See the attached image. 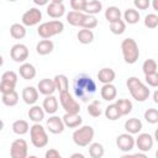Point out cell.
<instances>
[{"mask_svg":"<svg viewBox=\"0 0 158 158\" xmlns=\"http://www.w3.org/2000/svg\"><path fill=\"white\" fill-rule=\"evenodd\" d=\"M144 120L151 125L157 123L158 122V110L157 109H147L144 111Z\"/></svg>","mask_w":158,"mask_h":158,"instance_id":"cell-40","label":"cell"},{"mask_svg":"<svg viewBox=\"0 0 158 158\" xmlns=\"http://www.w3.org/2000/svg\"><path fill=\"white\" fill-rule=\"evenodd\" d=\"M121 10L117 7V6H109L106 10H105V19L111 23V22H115L117 20L121 19Z\"/></svg>","mask_w":158,"mask_h":158,"instance_id":"cell-31","label":"cell"},{"mask_svg":"<svg viewBox=\"0 0 158 158\" xmlns=\"http://www.w3.org/2000/svg\"><path fill=\"white\" fill-rule=\"evenodd\" d=\"M102 10V4L100 0H91V1H88L85 9H84V12H86L88 15H96L99 14L100 11Z\"/></svg>","mask_w":158,"mask_h":158,"instance_id":"cell-33","label":"cell"},{"mask_svg":"<svg viewBox=\"0 0 158 158\" xmlns=\"http://www.w3.org/2000/svg\"><path fill=\"white\" fill-rule=\"evenodd\" d=\"M126 86H127V89H128L131 96H132L136 101H138V102H143V101H146V100L149 98L151 91H149L148 86L144 85V84H143L138 78H136V77L128 78L127 81H126Z\"/></svg>","mask_w":158,"mask_h":158,"instance_id":"cell-2","label":"cell"},{"mask_svg":"<svg viewBox=\"0 0 158 158\" xmlns=\"http://www.w3.org/2000/svg\"><path fill=\"white\" fill-rule=\"evenodd\" d=\"M59 102L62 105V107L64 109L65 112L69 114H79L80 111V105L79 102L72 96V94L68 91L64 93H59Z\"/></svg>","mask_w":158,"mask_h":158,"instance_id":"cell-7","label":"cell"},{"mask_svg":"<svg viewBox=\"0 0 158 158\" xmlns=\"http://www.w3.org/2000/svg\"><path fill=\"white\" fill-rule=\"evenodd\" d=\"M125 130H126V132L132 133V135L139 133L142 130V121L139 118H136V117L128 118L125 122Z\"/></svg>","mask_w":158,"mask_h":158,"instance_id":"cell-25","label":"cell"},{"mask_svg":"<svg viewBox=\"0 0 158 158\" xmlns=\"http://www.w3.org/2000/svg\"><path fill=\"white\" fill-rule=\"evenodd\" d=\"M153 101H154L156 104H158V89L153 93Z\"/></svg>","mask_w":158,"mask_h":158,"instance_id":"cell-50","label":"cell"},{"mask_svg":"<svg viewBox=\"0 0 158 158\" xmlns=\"http://www.w3.org/2000/svg\"><path fill=\"white\" fill-rule=\"evenodd\" d=\"M42 106L44 109V111L49 115H54L58 110V100L56 96L53 95H47L44 99H43V102H42Z\"/></svg>","mask_w":158,"mask_h":158,"instance_id":"cell-21","label":"cell"},{"mask_svg":"<svg viewBox=\"0 0 158 158\" xmlns=\"http://www.w3.org/2000/svg\"><path fill=\"white\" fill-rule=\"evenodd\" d=\"M96 89H98L96 83L94 81V79L90 75H86V74L77 75L73 81L74 95L84 102H88L94 98Z\"/></svg>","mask_w":158,"mask_h":158,"instance_id":"cell-1","label":"cell"},{"mask_svg":"<svg viewBox=\"0 0 158 158\" xmlns=\"http://www.w3.org/2000/svg\"><path fill=\"white\" fill-rule=\"evenodd\" d=\"M121 51H122L123 59L127 64H135L138 60L139 49H138L137 42L133 38H131V37L125 38L121 42Z\"/></svg>","mask_w":158,"mask_h":158,"instance_id":"cell-3","label":"cell"},{"mask_svg":"<svg viewBox=\"0 0 158 158\" xmlns=\"http://www.w3.org/2000/svg\"><path fill=\"white\" fill-rule=\"evenodd\" d=\"M46 127L47 130L53 133V135H59L64 131L65 128V125H64V121L62 117L59 116H56V115H52L49 118H47L46 121Z\"/></svg>","mask_w":158,"mask_h":158,"instance_id":"cell-12","label":"cell"},{"mask_svg":"<svg viewBox=\"0 0 158 158\" xmlns=\"http://www.w3.org/2000/svg\"><path fill=\"white\" fill-rule=\"evenodd\" d=\"M75 157H79V158H84V154H81V153H73V154H72V158H75Z\"/></svg>","mask_w":158,"mask_h":158,"instance_id":"cell-52","label":"cell"},{"mask_svg":"<svg viewBox=\"0 0 158 158\" xmlns=\"http://www.w3.org/2000/svg\"><path fill=\"white\" fill-rule=\"evenodd\" d=\"M44 114H46V111H44L43 106L36 105V104L31 105V107H30V110L27 112L28 118L31 121H33V122H41L44 118Z\"/></svg>","mask_w":158,"mask_h":158,"instance_id":"cell-22","label":"cell"},{"mask_svg":"<svg viewBox=\"0 0 158 158\" xmlns=\"http://www.w3.org/2000/svg\"><path fill=\"white\" fill-rule=\"evenodd\" d=\"M37 89H38L40 94H42V95H46V96L47 95H53V93L57 90L54 79L44 78V79L40 80L38 84H37Z\"/></svg>","mask_w":158,"mask_h":158,"instance_id":"cell-14","label":"cell"},{"mask_svg":"<svg viewBox=\"0 0 158 158\" xmlns=\"http://www.w3.org/2000/svg\"><path fill=\"white\" fill-rule=\"evenodd\" d=\"M115 78H116V73L111 68H102V69H100L98 72V79L102 84L112 83L115 80Z\"/></svg>","mask_w":158,"mask_h":158,"instance_id":"cell-24","label":"cell"},{"mask_svg":"<svg viewBox=\"0 0 158 158\" xmlns=\"http://www.w3.org/2000/svg\"><path fill=\"white\" fill-rule=\"evenodd\" d=\"M88 0H70V7L75 11H84Z\"/></svg>","mask_w":158,"mask_h":158,"instance_id":"cell-44","label":"cell"},{"mask_svg":"<svg viewBox=\"0 0 158 158\" xmlns=\"http://www.w3.org/2000/svg\"><path fill=\"white\" fill-rule=\"evenodd\" d=\"M154 143V137H152L149 133H139L138 137L136 138V146L138 151L141 152H149L153 148Z\"/></svg>","mask_w":158,"mask_h":158,"instance_id":"cell-13","label":"cell"},{"mask_svg":"<svg viewBox=\"0 0 158 158\" xmlns=\"http://www.w3.org/2000/svg\"><path fill=\"white\" fill-rule=\"evenodd\" d=\"M152 6L156 11H158V0H152Z\"/></svg>","mask_w":158,"mask_h":158,"instance_id":"cell-51","label":"cell"},{"mask_svg":"<svg viewBox=\"0 0 158 158\" xmlns=\"http://www.w3.org/2000/svg\"><path fill=\"white\" fill-rule=\"evenodd\" d=\"M28 146L27 142L22 138H17L12 141L10 146V156L11 158H26L27 157Z\"/></svg>","mask_w":158,"mask_h":158,"instance_id":"cell-8","label":"cell"},{"mask_svg":"<svg viewBox=\"0 0 158 158\" xmlns=\"http://www.w3.org/2000/svg\"><path fill=\"white\" fill-rule=\"evenodd\" d=\"M110 31L114 35H122L126 31V22L121 19L115 21V22H111L110 23Z\"/></svg>","mask_w":158,"mask_h":158,"instance_id":"cell-38","label":"cell"},{"mask_svg":"<svg viewBox=\"0 0 158 158\" xmlns=\"http://www.w3.org/2000/svg\"><path fill=\"white\" fill-rule=\"evenodd\" d=\"M156 157H157V158H158V149H157V151H156Z\"/></svg>","mask_w":158,"mask_h":158,"instance_id":"cell-55","label":"cell"},{"mask_svg":"<svg viewBox=\"0 0 158 158\" xmlns=\"http://www.w3.org/2000/svg\"><path fill=\"white\" fill-rule=\"evenodd\" d=\"M52 2H63V0H51Z\"/></svg>","mask_w":158,"mask_h":158,"instance_id":"cell-54","label":"cell"},{"mask_svg":"<svg viewBox=\"0 0 158 158\" xmlns=\"http://www.w3.org/2000/svg\"><path fill=\"white\" fill-rule=\"evenodd\" d=\"M54 49V43L49 40V38H43L42 41H40L36 46V52L40 56H47Z\"/></svg>","mask_w":158,"mask_h":158,"instance_id":"cell-23","label":"cell"},{"mask_svg":"<svg viewBox=\"0 0 158 158\" xmlns=\"http://www.w3.org/2000/svg\"><path fill=\"white\" fill-rule=\"evenodd\" d=\"M152 4L151 0H133V5L138 10H147Z\"/></svg>","mask_w":158,"mask_h":158,"instance_id":"cell-47","label":"cell"},{"mask_svg":"<svg viewBox=\"0 0 158 158\" xmlns=\"http://www.w3.org/2000/svg\"><path fill=\"white\" fill-rule=\"evenodd\" d=\"M65 14V6L63 2H49L47 5V15L52 19H60Z\"/></svg>","mask_w":158,"mask_h":158,"instance_id":"cell-15","label":"cell"},{"mask_svg":"<svg viewBox=\"0 0 158 158\" xmlns=\"http://www.w3.org/2000/svg\"><path fill=\"white\" fill-rule=\"evenodd\" d=\"M154 139L158 142V128H156V131H154Z\"/></svg>","mask_w":158,"mask_h":158,"instance_id":"cell-53","label":"cell"},{"mask_svg":"<svg viewBox=\"0 0 158 158\" xmlns=\"http://www.w3.org/2000/svg\"><path fill=\"white\" fill-rule=\"evenodd\" d=\"M19 73H20V77L23 78L25 80H32L35 77H36V68L33 64L31 63H22L19 68Z\"/></svg>","mask_w":158,"mask_h":158,"instance_id":"cell-20","label":"cell"},{"mask_svg":"<svg viewBox=\"0 0 158 158\" xmlns=\"http://www.w3.org/2000/svg\"><path fill=\"white\" fill-rule=\"evenodd\" d=\"M135 144H136V139L132 136V133H128V132L121 133L116 138V146H117V148L121 152H130V151H132Z\"/></svg>","mask_w":158,"mask_h":158,"instance_id":"cell-10","label":"cell"},{"mask_svg":"<svg viewBox=\"0 0 158 158\" xmlns=\"http://www.w3.org/2000/svg\"><path fill=\"white\" fill-rule=\"evenodd\" d=\"M85 16H86V14H84L83 11H75V10H73V11H69L67 14V21L72 26L81 27V25H83V22L85 20Z\"/></svg>","mask_w":158,"mask_h":158,"instance_id":"cell-18","label":"cell"},{"mask_svg":"<svg viewBox=\"0 0 158 158\" xmlns=\"http://www.w3.org/2000/svg\"><path fill=\"white\" fill-rule=\"evenodd\" d=\"M100 95H101V99L102 100H105V101H112L117 96V89H116V86L112 83L104 84L101 86V89H100Z\"/></svg>","mask_w":158,"mask_h":158,"instance_id":"cell-17","label":"cell"},{"mask_svg":"<svg viewBox=\"0 0 158 158\" xmlns=\"http://www.w3.org/2000/svg\"><path fill=\"white\" fill-rule=\"evenodd\" d=\"M88 114L93 117H99L101 115V109H100V101L94 100L88 105Z\"/></svg>","mask_w":158,"mask_h":158,"instance_id":"cell-39","label":"cell"},{"mask_svg":"<svg viewBox=\"0 0 158 158\" xmlns=\"http://www.w3.org/2000/svg\"><path fill=\"white\" fill-rule=\"evenodd\" d=\"M63 30H64V23L59 20H53L41 23L37 28V33L42 38H51L56 35L62 33Z\"/></svg>","mask_w":158,"mask_h":158,"instance_id":"cell-5","label":"cell"},{"mask_svg":"<svg viewBox=\"0 0 158 158\" xmlns=\"http://www.w3.org/2000/svg\"><path fill=\"white\" fill-rule=\"evenodd\" d=\"M10 57L14 62L17 63H25V60L28 58V48L27 46L22 43H16L10 49Z\"/></svg>","mask_w":158,"mask_h":158,"instance_id":"cell-11","label":"cell"},{"mask_svg":"<svg viewBox=\"0 0 158 158\" xmlns=\"http://www.w3.org/2000/svg\"><path fill=\"white\" fill-rule=\"evenodd\" d=\"M10 35L15 40H22L26 36V26L23 23H12L10 26Z\"/></svg>","mask_w":158,"mask_h":158,"instance_id":"cell-27","label":"cell"},{"mask_svg":"<svg viewBox=\"0 0 158 158\" xmlns=\"http://www.w3.org/2000/svg\"><path fill=\"white\" fill-rule=\"evenodd\" d=\"M104 114H105V117H106L107 120H110V121H116V120H118V118L122 116L116 104H110V105L105 109V112H104Z\"/></svg>","mask_w":158,"mask_h":158,"instance_id":"cell-32","label":"cell"},{"mask_svg":"<svg viewBox=\"0 0 158 158\" xmlns=\"http://www.w3.org/2000/svg\"><path fill=\"white\" fill-rule=\"evenodd\" d=\"M94 128L89 125H84V126H79V128H77L73 132V142L78 146V147H86L93 142L94 138Z\"/></svg>","mask_w":158,"mask_h":158,"instance_id":"cell-4","label":"cell"},{"mask_svg":"<svg viewBox=\"0 0 158 158\" xmlns=\"http://www.w3.org/2000/svg\"><path fill=\"white\" fill-rule=\"evenodd\" d=\"M1 101L4 105L6 106H15L19 102V94L16 93V90L7 93V94H1Z\"/></svg>","mask_w":158,"mask_h":158,"instance_id":"cell-35","label":"cell"},{"mask_svg":"<svg viewBox=\"0 0 158 158\" xmlns=\"http://www.w3.org/2000/svg\"><path fill=\"white\" fill-rule=\"evenodd\" d=\"M38 89H36L35 86H26L22 90V99L23 102L27 105H35L38 100Z\"/></svg>","mask_w":158,"mask_h":158,"instance_id":"cell-16","label":"cell"},{"mask_svg":"<svg viewBox=\"0 0 158 158\" xmlns=\"http://www.w3.org/2000/svg\"><path fill=\"white\" fill-rule=\"evenodd\" d=\"M98 26V19L94 16V15H88L85 16V20L81 25V28H89V30H93Z\"/></svg>","mask_w":158,"mask_h":158,"instance_id":"cell-42","label":"cell"},{"mask_svg":"<svg viewBox=\"0 0 158 158\" xmlns=\"http://www.w3.org/2000/svg\"><path fill=\"white\" fill-rule=\"evenodd\" d=\"M144 79H146V83L152 86V88H158V72L153 73V74H148V75H144Z\"/></svg>","mask_w":158,"mask_h":158,"instance_id":"cell-45","label":"cell"},{"mask_svg":"<svg viewBox=\"0 0 158 158\" xmlns=\"http://www.w3.org/2000/svg\"><path fill=\"white\" fill-rule=\"evenodd\" d=\"M54 83H56V88L59 93H64V91L69 90V80H68L67 75L57 74L54 77Z\"/></svg>","mask_w":158,"mask_h":158,"instance_id":"cell-30","label":"cell"},{"mask_svg":"<svg viewBox=\"0 0 158 158\" xmlns=\"http://www.w3.org/2000/svg\"><path fill=\"white\" fill-rule=\"evenodd\" d=\"M30 137H31V143L36 148H43L48 144V135L46 132V128L40 123L35 122L31 128H30Z\"/></svg>","mask_w":158,"mask_h":158,"instance_id":"cell-6","label":"cell"},{"mask_svg":"<svg viewBox=\"0 0 158 158\" xmlns=\"http://www.w3.org/2000/svg\"><path fill=\"white\" fill-rule=\"evenodd\" d=\"M11 128H12L14 133L22 136V135H26L30 131L31 127H30V125H28V122L26 120H16V121H14Z\"/></svg>","mask_w":158,"mask_h":158,"instance_id":"cell-26","label":"cell"},{"mask_svg":"<svg viewBox=\"0 0 158 158\" xmlns=\"http://www.w3.org/2000/svg\"><path fill=\"white\" fill-rule=\"evenodd\" d=\"M33 2L37 5V6H44L49 2V0H33Z\"/></svg>","mask_w":158,"mask_h":158,"instance_id":"cell-49","label":"cell"},{"mask_svg":"<svg viewBox=\"0 0 158 158\" xmlns=\"http://www.w3.org/2000/svg\"><path fill=\"white\" fill-rule=\"evenodd\" d=\"M42 20V12L40 9L37 7H31L28 9L21 17V22L25 25V26H28V27H32V26H36L37 23H40Z\"/></svg>","mask_w":158,"mask_h":158,"instance_id":"cell-9","label":"cell"},{"mask_svg":"<svg viewBox=\"0 0 158 158\" xmlns=\"http://www.w3.org/2000/svg\"><path fill=\"white\" fill-rule=\"evenodd\" d=\"M144 26L147 28H151V30L156 28L158 26V16L156 14H148V15H146V17H144Z\"/></svg>","mask_w":158,"mask_h":158,"instance_id":"cell-41","label":"cell"},{"mask_svg":"<svg viewBox=\"0 0 158 158\" xmlns=\"http://www.w3.org/2000/svg\"><path fill=\"white\" fill-rule=\"evenodd\" d=\"M77 38L81 44H89L94 41V32L89 28H81L77 33Z\"/></svg>","mask_w":158,"mask_h":158,"instance_id":"cell-29","label":"cell"},{"mask_svg":"<svg viewBox=\"0 0 158 158\" xmlns=\"http://www.w3.org/2000/svg\"><path fill=\"white\" fill-rule=\"evenodd\" d=\"M7 1H10V2H14V1H17V0H7Z\"/></svg>","mask_w":158,"mask_h":158,"instance_id":"cell-56","label":"cell"},{"mask_svg":"<svg viewBox=\"0 0 158 158\" xmlns=\"http://www.w3.org/2000/svg\"><path fill=\"white\" fill-rule=\"evenodd\" d=\"M139 19H141V15H139V12L136 9H127L123 12V20L128 25H136V23H138Z\"/></svg>","mask_w":158,"mask_h":158,"instance_id":"cell-28","label":"cell"},{"mask_svg":"<svg viewBox=\"0 0 158 158\" xmlns=\"http://www.w3.org/2000/svg\"><path fill=\"white\" fill-rule=\"evenodd\" d=\"M15 86L16 84L14 83H9V81H0V91L1 94H7V93H11L15 90Z\"/></svg>","mask_w":158,"mask_h":158,"instance_id":"cell-46","label":"cell"},{"mask_svg":"<svg viewBox=\"0 0 158 158\" xmlns=\"http://www.w3.org/2000/svg\"><path fill=\"white\" fill-rule=\"evenodd\" d=\"M105 153V149H104V146L99 142H91L89 144V156L91 158H101Z\"/></svg>","mask_w":158,"mask_h":158,"instance_id":"cell-34","label":"cell"},{"mask_svg":"<svg viewBox=\"0 0 158 158\" xmlns=\"http://www.w3.org/2000/svg\"><path fill=\"white\" fill-rule=\"evenodd\" d=\"M46 158H60V153L56 149V148H49L46 154H44Z\"/></svg>","mask_w":158,"mask_h":158,"instance_id":"cell-48","label":"cell"},{"mask_svg":"<svg viewBox=\"0 0 158 158\" xmlns=\"http://www.w3.org/2000/svg\"><path fill=\"white\" fill-rule=\"evenodd\" d=\"M62 118L64 121L65 127H69V128H77V127H79L83 123V118H81V116L79 114H69V112H65Z\"/></svg>","mask_w":158,"mask_h":158,"instance_id":"cell-19","label":"cell"},{"mask_svg":"<svg viewBox=\"0 0 158 158\" xmlns=\"http://www.w3.org/2000/svg\"><path fill=\"white\" fill-rule=\"evenodd\" d=\"M157 69H158V64H157V62L154 59H151V58L146 59L143 62V64H142V70H143L144 75L153 74V73L157 72Z\"/></svg>","mask_w":158,"mask_h":158,"instance_id":"cell-37","label":"cell"},{"mask_svg":"<svg viewBox=\"0 0 158 158\" xmlns=\"http://www.w3.org/2000/svg\"><path fill=\"white\" fill-rule=\"evenodd\" d=\"M1 80H2V81H9V83L16 84V83H17V74H16L14 70H6V72L2 73Z\"/></svg>","mask_w":158,"mask_h":158,"instance_id":"cell-43","label":"cell"},{"mask_svg":"<svg viewBox=\"0 0 158 158\" xmlns=\"http://www.w3.org/2000/svg\"><path fill=\"white\" fill-rule=\"evenodd\" d=\"M115 104L117 105V107H118V110H120L122 116L128 115L133 109V105H132L131 100H128V99H118Z\"/></svg>","mask_w":158,"mask_h":158,"instance_id":"cell-36","label":"cell"}]
</instances>
